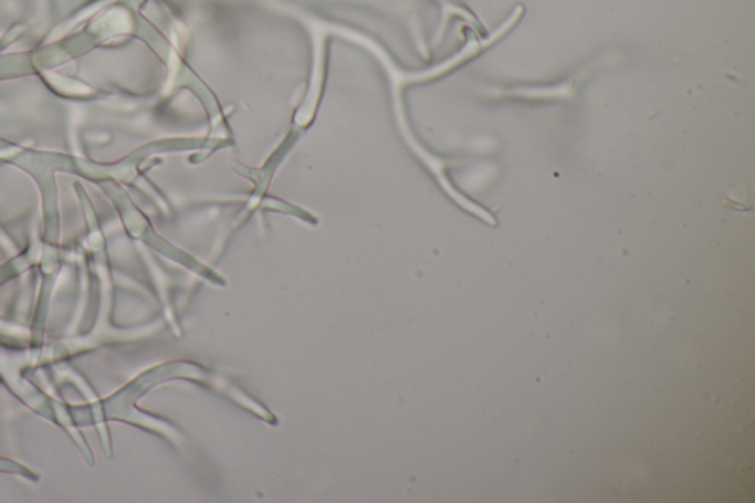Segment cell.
Returning <instances> with one entry per match:
<instances>
[{
	"label": "cell",
	"mask_w": 755,
	"mask_h": 503,
	"mask_svg": "<svg viewBox=\"0 0 755 503\" xmlns=\"http://www.w3.org/2000/svg\"><path fill=\"white\" fill-rule=\"evenodd\" d=\"M594 67L581 70L568 81L549 86H512L487 87L483 95L492 99H528V101H572L576 98L578 87L586 81Z\"/></svg>",
	"instance_id": "1"
}]
</instances>
